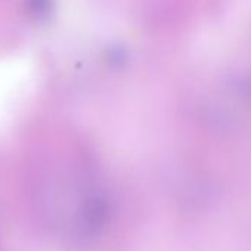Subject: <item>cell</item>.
Masks as SVG:
<instances>
[{
    "mask_svg": "<svg viewBox=\"0 0 251 251\" xmlns=\"http://www.w3.org/2000/svg\"><path fill=\"white\" fill-rule=\"evenodd\" d=\"M27 14L36 21H46L55 6V0H24Z\"/></svg>",
    "mask_w": 251,
    "mask_h": 251,
    "instance_id": "obj_1",
    "label": "cell"
}]
</instances>
